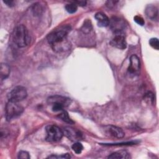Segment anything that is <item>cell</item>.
<instances>
[{"label":"cell","instance_id":"obj_1","mask_svg":"<svg viewBox=\"0 0 159 159\" xmlns=\"http://www.w3.org/2000/svg\"><path fill=\"white\" fill-rule=\"evenodd\" d=\"M12 39L16 45L20 48L27 46L30 42L29 31L26 27L22 24L15 27L12 33Z\"/></svg>","mask_w":159,"mask_h":159},{"label":"cell","instance_id":"obj_2","mask_svg":"<svg viewBox=\"0 0 159 159\" xmlns=\"http://www.w3.org/2000/svg\"><path fill=\"white\" fill-rule=\"evenodd\" d=\"M47 103L52 106V110L53 112H58L68 107L71 103V99L63 96L54 95L47 98Z\"/></svg>","mask_w":159,"mask_h":159},{"label":"cell","instance_id":"obj_3","mask_svg":"<svg viewBox=\"0 0 159 159\" xmlns=\"http://www.w3.org/2000/svg\"><path fill=\"white\" fill-rule=\"evenodd\" d=\"M70 26L63 25L60 27L58 29L54 30L53 31L50 32L47 37L48 43L52 45L66 39L68 32L70 31Z\"/></svg>","mask_w":159,"mask_h":159},{"label":"cell","instance_id":"obj_4","mask_svg":"<svg viewBox=\"0 0 159 159\" xmlns=\"http://www.w3.org/2000/svg\"><path fill=\"white\" fill-rule=\"evenodd\" d=\"M23 111L24 107L19 102L9 101L5 108L6 118L7 121H10L20 116Z\"/></svg>","mask_w":159,"mask_h":159},{"label":"cell","instance_id":"obj_5","mask_svg":"<svg viewBox=\"0 0 159 159\" xmlns=\"http://www.w3.org/2000/svg\"><path fill=\"white\" fill-rule=\"evenodd\" d=\"M46 140L48 142H58L63 136V130L55 125H49L46 127Z\"/></svg>","mask_w":159,"mask_h":159},{"label":"cell","instance_id":"obj_6","mask_svg":"<svg viewBox=\"0 0 159 159\" xmlns=\"http://www.w3.org/2000/svg\"><path fill=\"white\" fill-rule=\"evenodd\" d=\"M27 92L26 89L22 86H18L13 88L7 94L9 101L13 102H20L26 98Z\"/></svg>","mask_w":159,"mask_h":159},{"label":"cell","instance_id":"obj_7","mask_svg":"<svg viewBox=\"0 0 159 159\" xmlns=\"http://www.w3.org/2000/svg\"><path fill=\"white\" fill-rule=\"evenodd\" d=\"M110 44L119 49L124 50L127 47V42L124 32L115 33L114 37L110 42Z\"/></svg>","mask_w":159,"mask_h":159},{"label":"cell","instance_id":"obj_8","mask_svg":"<svg viewBox=\"0 0 159 159\" xmlns=\"http://www.w3.org/2000/svg\"><path fill=\"white\" fill-rule=\"evenodd\" d=\"M105 134L110 137H115L117 139H121L124 137L125 134L122 129L112 125H107L104 126L103 129Z\"/></svg>","mask_w":159,"mask_h":159},{"label":"cell","instance_id":"obj_9","mask_svg":"<svg viewBox=\"0 0 159 159\" xmlns=\"http://www.w3.org/2000/svg\"><path fill=\"white\" fill-rule=\"evenodd\" d=\"M109 25L110 26L111 29L114 32V34L124 32V30L125 27L124 20L117 17H112L109 20Z\"/></svg>","mask_w":159,"mask_h":159},{"label":"cell","instance_id":"obj_10","mask_svg":"<svg viewBox=\"0 0 159 159\" xmlns=\"http://www.w3.org/2000/svg\"><path fill=\"white\" fill-rule=\"evenodd\" d=\"M140 68V62L139 58L136 55H132L130 57V65L128 68V71L130 74H137L139 73Z\"/></svg>","mask_w":159,"mask_h":159},{"label":"cell","instance_id":"obj_11","mask_svg":"<svg viewBox=\"0 0 159 159\" xmlns=\"http://www.w3.org/2000/svg\"><path fill=\"white\" fill-rule=\"evenodd\" d=\"M53 50L57 52H63L70 49V42L66 38L60 42L51 45Z\"/></svg>","mask_w":159,"mask_h":159},{"label":"cell","instance_id":"obj_12","mask_svg":"<svg viewBox=\"0 0 159 159\" xmlns=\"http://www.w3.org/2000/svg\"><path fill=\"white\" fill-rule=\"evenodd\" d=\"M63 134L71 140H78L82 138V134L78 130L71 127L64 128Z\"/></svg>","mask_w":159,"mask_h":159},{"label":"cell","instance_id":"obj_13","mask_svg":"<svg viewBox=\"0 0 159 159\" xmlns=\"http://www.w3.org/2000/svg\"><path fill=\"white\" fill-rule=\"evenodd\" d=\"M146 16L152 20L158 19V8L152 4L148 5L145 9Z\"/></svg>","mask_w":159,"mask_h":159},{"label":"cell","instance_id":"obj_14","mask_svg":"<svg viewBox=\"0 0 159 159\" xmlns=\"http://www.w3.org/2000/svg\"><path fill=\"white\" fill-rule=\"evenodd\" d=\"M94 17L96 19L98 25L99 27H106L109 24V19L108 17L101 12H97L95 14Z\"/></svg>","mask_w":159,"mask_h":159},{"label":"cell","instance_id":"obj_15","mask_svg":"<svg viewBox=\"0 0 159 159\" xmlns=\"http://www.w3.org/2000/svg\"><path fill=\"white\" fill-rule=\"evenodd\" d=\"M107 158L111 159H119V158H130V154L125 150H119L114 152L112 153L111 155H109L107 157Z\"/></svg>","mask_w":159,"mask_h":159},{"label":"cell","instance_id":"obj_16","mask_svg":"<svg viewBox=\"0 0 159 159\" xmlns=\"http://www.w3.org/2000/svg\"><path fill=\"white\" fill-rule=\"evenodd\" d=\"M10 67L6 63H1L0 67V75L1 80L6 79L10 74Z\"/></svg>","mask_w":159,"mask_h":159},{"label":"cell","instance_id":"obj_17","mask_svg":"<svg viewBox=\"0 0 159 159\" xmlns=\"http://www.w3.org/2000/svg\"><path fill=\"white\" fill-rule=\"evenodd\" d=\"M58 117L64 122L70 124H72L74 123V122L71 119V118L69 117V115L68 114V112L66 111H62L59 114Z\"/></svg>","mask_w":159,"mask_h":159},{"label":"cell","instance_id":"obj_18","mask_svg":"<svg viewBox=\"0 0 159 159\" xmlns=\"http://www.w3.org/2000/svg\"><path fill=\"white\" fill-rule=\"evenodd\" d=\"M81 30L84 34L89 33V32L92 30V25H91V21L89 20H85L81 28Z\"/></svg>","mask_w":159,"mask_h":159},{"label":"cell","instance_id":"obj_19","mask_svg":"<svg viewBox=\"0 0 159 159\" xmlns=\"http://www.w3.org/2000/svg\"><path fill=\"white\" fill-rule=\"evenodd\" d=\"M65 9L68 13L73 14L76 12L77 9H78V6L74 2H72L70 4H66Z\"/></svg>","mask_w":159,"mask_h":159},{"label":"cell","instance_id":"obj_20","mask_svg":"<svg viewBox=\"0 0 159 159\" xmlns=\"http://www.w3.org/2000/svg\"><path fill=\"white\" fill-rule=\"evenodd\" d=\"M71 148L75 153H76V154H80L81 153V152L83 149V146L80 142H77L74 143L72 145Z\"/></svg>","mask_w":159,"mask_h":159},{"label":"cell","instance_id":"obj_21","mask_svg":"<svg viewBox=\"0 0 159 159\" xmlns=\"http://www.w3.org/2000/svg\"><path fill=\"white\" fill-rule=\"evenodd\" d=\"M149 43L152 47L155 48V50L159 49V42L157 38H152L149 40Z\"/></svg>","mask_w":159,"mask_h":159},{"label":"cell","instance_id":"obj_22","mask_svg":"<svg viewBox=\"0 0 159 159\" xmlns=\"http://www.w3.org/2000/svg\"><path fill=\"white\" fill-rule=\"evenodd\" d=\"M34 14L37 16V15H40L42 11V8L41 7V6H40V4H34V6H33V9H32Z\"/></svg>","mask_w":159,"mask_h":159},{"label":"cell","instance_id":"obj_23","mask_svg":"<svg viewBox=\"0 0 159 159\" xmlns=\"http://www.w3.org/2000/svg\"><path fill=\"white\" fill-rule=\"evenodd\" d=\"M17 157L18 158H20V159H29L30 157L29 155V153L27 152L22 150L19 152Z\"/></svg>","mask_w":159,"mask_h":159},{"label":"cell","instance_id":"obj_24","mask_svg":"<svg viewBox=\"0 0 159 159\" xmlns=\"http://www.w3.org/2000/svg\"><path fill=\"white\" fill-rule=\"evenodd\" d=\"M71 157L68 153L62 154L61 155H52L49 156L48 158H70Z\"/></svg>","mask_w":159,"mask_h":159},{"label":"cell","instance_id":"obj_25","mask_svg":"<svg viewBox=\"0 0 159 159\" xmlns=\"http://www.w3.org/2000/svg\"><path fill=\"white\" fill-rule=\"evenodd\" d=\"M134 20L137 24H138L139 25H140L141 26H142L145 24V21H144L143 19L140 16H135L134 17Z\"/></svg>","mask_w":159,"mask_h":159},{"label":"cell","instance_id":"obj_26","mask_svg":"<svg viewBox=\"0 0 159 159\" xmlns=\"http://www.w3.org/2000/svg\"><path fill=\"white\" fill-rule=\"evenodd\" d=\"M135 142H122L118 143H105V145H130L135 144Z\"/></svg>","mask_w":159,"mask_h":159},{"label":"cell","instance_id":"obj_27","mask_svg":"<svg viewBox=\"0 0 159 159\" xmlns=\"http://www.w3.org/2000/svg\"><path fill=\"white\" fill-rule=\"evenodd\" d=\"M145 99L146 101H148V102H153V94L150 93V92H148V93H147L145 96Z\"/></svg>","mask_w":159,"mask_h":159},{"label":"cell","instance_id":"obj_28","mask_svg":"<svg viewBox=\"0 0 159 159\" xmlns=\"http://www.w3.org/2000/svg\"><path fill=\"white\" fill-rule=\"evenodd\" d=\"M117 2H119V1H108L106 2V6L109 8H112L114 7L116 4Z\"/></svg>","mask_w":159,"mask_h":159},{"label":"cell","instance_id":"obj_29","mask_svg":"<svg viewBox=\"0 0 159 159\" xmlns=\"http://www.w3.org/2000/svg\"><path fill=\"white\" fill-rule=\"evenodd\" d=\"M3 2L4 4H6L7 6L9 7H12L14 6L15 4V1H12V0H6V1H3Z\"/></svg>","mask_w":159,"mask_h":159},{"label":"cell","instance_id":"obj_30","mask_svg":"<svg viewBox=\"0 0 159 159\" xmlns=\"http://www.w3.org/2000/svg\"><path fill=\"white\" fill-rule=\"evenodd\" d=\"M74 2L77 6H84L86 4V1H74Z\"/></svg>","mask_w":159,"mask_h":159}]
</instances>
